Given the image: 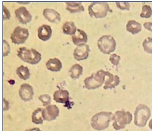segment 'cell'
Here are the masks:
<instances>
[{
	"mask_svg": "<svg viewBox=\"0 0 152 131\" xmlns=\"http://www.w3.org/2000/svg\"><path fill=\"white\" fill-rule=\"evenodd\" d=\"M113 115L111 112H100L93 116L91 126L94 130H104L108 128L110 123L113 121Z\"/></svg>",
	"mask_w": 152,
	"mask_h": 131,
	"instance_id": "cell-1",
	"label": "cell"
},
{
	"mask_svg": "<svg viewBox=\"0 0 152 131\" xmlns=\"http://www.w3.org/2000/svg\"><path fill=\"white\" fill-rule=\"evenodd\" d=\"M17 56L27 63L32 65L37 64L42 60V55L40 52L34 49H29L27 47H20L17 52Z\"/></svg>",
	"mask_w": 152,
	"mask_h": 131,
	"instance_id": "cell-2",
	"label": "cell"
},
{
	"mask_svg": "<svg viewBox=\"0 0 152 131\" xmlns=\"http://www.w3.org/2000/svg\"><path fill=\"white\" fill-rule=\"evenodd\" d=\"M150 116L151 111L150 108L145 104H139L134 114V124L139 127H145Z\"/></svg>",
	"mask_w": 152,
	"mask_h": 131,
	"instance_id": "cell-3",
	"label": "cell"
},
{
	"mask_svg": "<svg viewBox=\"0 0 152 131\" xmlns=\"http://www.w3.org/2000/svg\"><path fill=\"white\" fill-rule=\"evenodd\" d=\"M133 120V115L129 111L124 110L118 111L113 115V127L116 130L124 129L126 125L131 123Z\"/></svg>",
	"mask_w": 152,
	"mask_h": 131,
	"instance_id": "cell-4",
	"label": "cell"
},
{
	"mask_svg": "<svg viewBox=\"0 0 152 131\" xmlns=\"http://www.w3.org/2000/svg\"><path fill=\"white\" fill-rule=\"evenodd\" d=\"M111 11L109 4L107 2L96 1L88 6V14L91 17L96 19L104 18Z\"/></svg>",
	"mask_w": 152,
	"mask_h": 131,
	"instance_id": "cell-5",
	"label": "cell"
},
{
	"mask_svg": "<svg viewBox=\"0 0 152 131\" xmlns=\"http://www.w3.org/2000/svg\"><path fill=\"white\" fill-rule=\"evenodd\" d=\"M105 75L106 71L104 70H100L93 73L90 76L85 79V87L88 90H94L100 87L105 83Z\"/></svg>",
	"mask_w": 152,
	"mask_h": 131,
	"instance_id": "cell-6",
	"label": "cell"
},
{
	"mask_svg": "<svg viewBox=\"0 0 152 131\" xmlns=\"http://www.w3.org/2000/svg\"><path fill=\"white\" fill-rule=\"evenodd\" d=\"M97 46L102 53L105 55H109L116 50V41L113 36L105 35L101 36L98 40Z\"/></svg>",
	"mask_w": 152,
	"mask_h": 131,
	"instance_id": "cell-7",
	"label": "cell"
},
{
	"mask_svg": "<svg viewBox=\"0 0 152 131\" xmlns=\"http://www.w3.org/2000/svg\"><path fill=\"white\" fill-rule=\"evenodd\" d=\"M29 33L27 29L20 26L17 27L10 36L12 42L15 44H22L26 41Z\"/></svg>",
	"mask_w": 152,
	"mask_h": 131,
	"instance_id": "cell-8",
	"label": "cell"
},
{
	"mask_svg": "<svg viewBox=\"0 0 152 131\" xmlns=\"http://www.w3.org/2000/svg\"><path fill=\"white\" fill-rule=\"evenodd\" d=\"M59 114V108L54 104H50L43 109V119L46 122H52L56 120Z\"/></svg>",
	"mask_w": 152,
	"mask_h": 131,
	"instance_id": "cell-9",
	"label": "cell"
},
{
	"mask_svg": "<svg viewBox=\"0 0 152 131\" xmlns=\"http://www.w3.org/2000/svg\"><path fill=\"white\" fill-rule=\"evenodd\" d=\"M90 47L86 44H83L77 46L74 50V58L77 61H83L86 60L90 54Z\"/></svg>",
	"mask_w": 152,
	"mask_h": 131,
	"instance_id": "cell-10",
	"label": "cell"
},
{
	"mask_svg": "<svg viewBox=\"0 0 152 131\" xmlns=\"http://www.w3.org/2000/svg\"><path fill=\"white\" fill-rule=\"evenodd\" d=\"M18 93L21 99L26 102L31 101L34 95L32 86L27 83H24L20 86Z\"/></svg>",
	"mask_w": 152,
	"mask_h": 131,
	"instance_id": "cell-11",
	"label": "cell"
},
{
	"mask_svg": "<svg viewBox=\"0 0 152 131\" xmlns=\"http://www.w3.org/2000/svg\"><path fill=\"white\" fill-rule=\"evenodd\" d=\"M15 15L20 23L23 24H26L30 23L32 19L30 12L25 7H20L15 10Z\"/></svg>",
	"mask_w": 152,
	"mask_h": 131,
	"instance_id": "cell-12",
	"label": "cell"
},
{
	"mask_svg": "<svg viewBox=\"0 0 152 131\" xmlns=\"http://www.w3.org/2000/svg\"><path fill=\"white\" fill-rule=\"evenodd\" d=\"M120 78L118 75H114L110 72L107 71L104 89L107 90L109 89L115 88L120 84Z\"/></svg>",
	"mask_w": 152,
	"mask_h": 131,
	"instance_id": "cell-13",
	"label": "cell"
},
{
	"mask_svg": "<svg viewBox=\"0 0 152 131\" xmlns=\"http://www.w3.org/2000/svg\"><path fill=\"white\" fill-rule=\"evenodd\" d=\"M43 17L49 22L53 23H57L61 21V15L60 13L53 9H45L43 12Z\"/></svg>",
	"mask_w": 152,
	"mask_h": 131,
	"instance_id": "cell-14",
	"label": "cell"
},
{
	"mask_svg": "<svg viewBox=\"0 0 152 131\" xmlns=\"http://www.w3.org/2000/svg\"><path fill=\"white\" fill-rule=\"evenodd\" d=\"M52 29L50 25L43 24L38 29V37L40 40L46 41L52 36Z\"/></svg>",
	"mask_w": 152,
	"mask_h": 131,
	"instance_id": "cell-15",
	"label": "cell"
},
{
	"mask_svg": "<svg viewBox=\"0 0 152 131\" xmlns=\"http://www.w3.org/2000/svg\"><path fill=\"white\" fill-rule=\"evenodd\" d=\"M72 40L74 45L78 46L87 43L88 36L85 31L77 29L76 33L72 36Z\"/></svg>",
	"mask_w": 152,
	"mask_h": 131,
	"instance_id": "cell-16",
	"label": "cell"
},
{
	"mask_svg": "<svg viewBox=\"0 0 152 131\" xmlns=\"http://www.w3.org/2000/svg\"><path fill=\"white\" fill-rule=\"evenodd\" d=\"M54 100L58 103H66L69 100V93L66 90L59 89L54 92Z\"/></svg>",
	"mask_w": 152,
	"mask_h": 131,
	"instance_id": "cell-17",
	"label": "cell"
},
{
	"mask_svg": "<svg viewBox=\"0 0 152 131\" xmlns=\"http://www.w3.org/2000/svg\"><path fill=\"white\" fill-rule=\"evenodd\" d=\"M46 66L48 70L51 72H57L61 71L62 68V63L60 60L57 58H50L47 61Z\"/></svg>",
	"mask_w": 152,
	"mask_h": 131,
	"instance_id": "cell-18",
	"label": "cell"
},
{
	"mask_svg": "<svg viewBox=\"0 0 152 131\" xmlns=\"http://www.w3.org/2000/svg\"><path fill=\"white\" fill-rule=\"evenodd\" d=\"M126 30L132 35H136L142 31V24L134 20H130L126 25Z\"/></svg>",
	"mask_w": 152,
	"mask_h": 131,
	"instance_id": "cell-19",
	"label": "cell"
},
{
	"mask_svg": "<svg viewBox=\"0 0 152 131\" xmlns=\"http://www.w3.org/2000/svg\"><path fill=\"white\" fill-rule=\"evenodd\" d=\"M66 10L71 14L84 12L85 7L80 2H66Z\"/></svg>",
	"mask_w": 152,
	"mask_h": 131,
	"instance_id": "cell-20",
	"label": "cell"
},
{
	"mask_svg": "<svg viewBox=\"0 0 152 131\" xmlns=\"http://www.w3.org/2000/svg\"><path fill=\"white\" fill-rule=\"evenodd\" d=\"M83 71V68L79 64H75L72 65L70 68L69 72L70 76L72 79H78L82 75Z\"/></svg>",
	"mask_w": 152,
	"mask_h": 131,
	"instance_id": "cell-21",
	"label": "cell"
},
{
	"mask_svg": "<svg viewBox=\"0 0 152 131\" xmlns=\"http://www.w3.org/2000/svg\"><path fill=\"white\" fill-rule=\"evenodd\" d=\"M77 28L72 21H66L63 25L62 31L66 35H74L77 32Z\"/></svg>",
	"mask_w": 152,
	"mask_h": 131,
	"instance_id": "cell-22",
	"label": "cell"
},
{
	"mask_svg": "<svg viewBox=\"0 0 152 131\" xmlns=\"http://www.w3.org/2000/svg\"><path fill=\"white\" fill-rule=\"evenodd\" d=\"M42 108H38L32 114V122L35 124H42L44 122Z\"/></svg>",
	"mask_w": 152,
	"mask_h": 131,
	"instance_id": "cell-23",
	"label": "cell"
},
{
	"mask_svg": "<svg viewBox=\"0 0 152 131\" xmlns=\"http://www.w3.org/2000/svg\"><path fill=\"white\" fill-rule=\"evenodd\" d=\"M16 73L17 75L23 80H27L31 76L30 71L27 66H24L23 65L19 66L17 70Z\"/></svg>",
	"mask_w": 152,
	"mask_h": 131,
	"instance_id": "cell-24",
	"label": "cell"
},
{
	"mask_svg": "<svg viewBox=\"0 0 152 131\" xmlns=\"http://www.w3.org/2000/svg\"><path fill=\"white\" fill-rule=\"evenodd\" d=\"M152 16V8L149 5H143L140 17L143 18H149Z\"/></svg>",
	"mask_w": 152,
	"mask_h": 131,
	"instance_id": "cell-25",
	"label": "cell"
},
{
	"mask_svg": "<svg viewBox=\"0 0 152 131\" xmlns=\"http://www.w3.org/2000/svg\"><path fill=\"white\" fill-rule=\"evenodd\" d=\"M142 47L145 52L149 54H152V38L148 37L142 43Z\"/></svg>",
	"mask_w": 152,
	"mask_h": 131,
	"instance_id": "cell-26",
	"label": "cell"
},
{
	"mask_svg": "<svg viewBox=\"0 0 152 131\" xmlns=\"http://www.w3.org/2000/svg\"><path fill=\"white\" fill-rule=\"evenodd\" d=\"M39 100L42 103L43 106L46 107L49 105H50L51 103V97L48 94H43L39 97Z\"/></svg>",
	"mask_w": 152,
	"mask_h": 131,
	"instance_id": "cell-27",
	"label": "cell"
},
{
	"mask_svg": "<svg viewBox=\"0 0 152 131\" xmlns=\"http://www.w3.org/2000/svg\"><path fill=\"white\" fill-rule=\"evenodd\" d=\"M121 60V57L116 54H111V55L110 56V58H109V61H110V63L113 65L116 66H117L119 65Z\"/></svg>",
	"mask_w": 152,
	"mask_h": 131,
	"instance_id": "cell-28",
	"label": "cell"
},
{
	"mask_svg": "<svg viewBox=\"0 0 152 131\" xmlns=\"http://www.w3.org/2000/svg\"><path fill=\"white\" fill-rule=\"evenodd\" d=\"M118 8L122 10H129L130 9V4L129 2L124 1V2H116V3Z\"/></svg>",
	"mask_w": 152,
	"mask_h": 131,
	"instance_id": "cell-29",
	"label": "cell"
},
{
	"mask_svg": "<svg viewBox=\"0 0 152 131\" xmlns=\"http://www.w3.org/2000/svg\"><path fill=\"white\" fill-rule=\"evenodd\" d=\"M10 53V47L7 41L3 40V57L7 56Z\"/></svg>",
	"mask_w": 152,
	"mask_h": 131,
	"instance_id": "cell-30",
	"label": "cell"
},
{
	"mask_svg": "<svg viewBox=\"0 0 152 131\" xmlns=\"http://www.w3.org/2000/svg\"><path fill=\"white\" fill-rule=\"evenodd\" d=\"M3 18L4 21L9 20L10 18V13L4 5L3 6Z\"/></svg>",
	"mask_w": 152,
	"mask_h": 131,
	"instance_id": "cell-31",
	"label": "cell"
},
{
	"mask_svg": "<svg viewBox=\"0 0 152 131\" xmlns=\"http://www.w3.org/2000/svg\"><path fill=\"white\" fill-rule=\"evenodd\" d=\"M144 28L151 32H152V23L151 22H145L143 24Z\"/></svg>",
	"mask_w": 152,
	"mask_h": 131,
	"instance_id": "cell-32",
	"label": "cell"
},
{
	"mask_svg": "<svg viewBox=\"0 0 152 131\" xmlns=\"http://www.w3.org/2000/svg\"><path fill=\"white\" fill-rule=\"evenodd\" d=\"M9 109V102L5 99H3V110L4 111H7Z\"/></svg>",
	"mask_w": 152,
	"mask_h": 131,
	"instance_id": "cell-33",
	"label": "cell"
},
{
	"mask_svg": "<svg viewBox=\"0 0 152 131\" xmlns=\"http://www.w3.org/2000/svg\"><path fill=\"white\" fill-rule=\"evenodd\" d=\"M26 131H42V130L39 127H34V128L27 129Z\"/></svg>",
	"mask_w": 152,
	"mask_h": 131,
	"instance_id": "cell-34",
	"label": "cell"
},
{
	"mask_svg": "<svg viewBox=\"0 0 152 131\" xmlns=\"http://www.w3.org/2000/svg\"><path fill=\"white\" fill-rule=\"evenodd\" d=\"M148 127L152 131V119L150 120V121L148 123Z\"/></svg>",
	"mask_w": 152,
	"mask_h": 131,
	"instance_id": "cell-35",
	"label": "cell"
}]
</instances>
